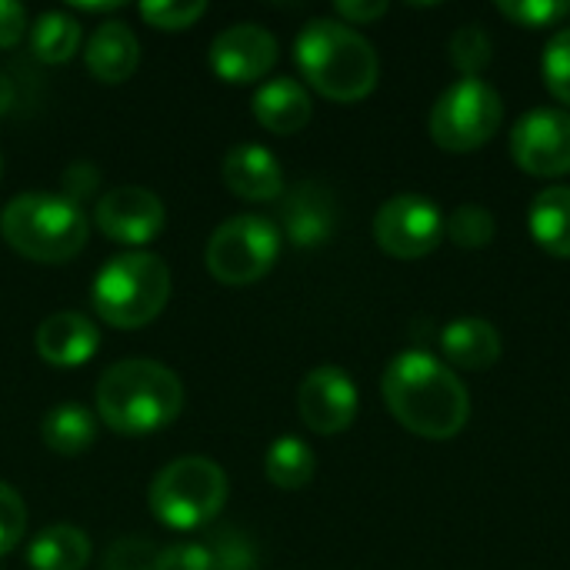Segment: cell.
Here are the masks:
<instances>
[{
	"label": "cell",
	"mask_w": 570,
	"mask_h": 570,
	"mask_svg": "<svg viewBox=\"0 0 570 570\" xmlns=\"http://www.w3.org/2000/svg\"><path fill=\"white\" fill-rule=\"evenodd\" d=\"M381 391L397 424L417 438L448 441L471 421V394L464 381L428 351L397 354L384 371Z\"/></svg>",
	"instance_id": "6da1fadb"
},
{
	"label": "cell",
	"mask_w": 570,
	"mask_h": 570,
	"mask_svg": "<svg viewBox=\"0 0 570 570\" xmlns=\"http://www.w3.org/2000/svg\"><path fill=\"white\" fill-rule=\"evenodd\" d=\"M184 411L180 377L144 357L117 361L97 381V414L117 434H150Z\"/></svg>",
	"instance_id": "7a4b0ae2"
},
{
	"label": "cell",
	"mask_w": 570,
	"mask_h": 570,
	"mask_svg": "<svg viewBox=\"0 0 570 570\" xmlns=\"http://www.w3.org/2000/svg\"><path fill=\"white\" fill-rule=\"evenodd\" d=\"M294 57L301 73L311 80V87L321 90L327 100L354 104L377 87L381 60L371 40L334 17L311 20L297 33Z\"/></svg>",
	"instance_id": "3957f363"
},
{
	"label": "cell",
	"mask_w": 570,
	"mask_h": 570,
	"mask_svg": "<svg viewBox=\"0 0 570 570\" xmlns=\"http://www.w3.org/2000/svg\"><path fill=\"white\" fill-rule=\"evenodd\" d=\"M3 240L37 264H63L87 244V214L63 194H20L0 214Z\"/></svg>",
	"instance_id": "277c9868"
},
{
	"label": "cell",
	"mask_w": 570,
	"mask_h": 570,
	"mask_svg": "<svg viewBox=\"0 0 570 570\" xmlns=\"http://www.w3.org/2000/svg\"><path fill=\"white\" fill-rule=\"evenodd\" d=\"M170 297V271L157 254L130 250L110 257L94 281V307L100 321L120 331L150 324Z\"/></svg>",
	"instance_id": "5b68a950"
},
{
	"label": "cell",
	"mask_w": 570,
	"mask_h": 570,
	"mask_svg": "<svg viewBox=\"0 0 570 570\" xmlns=\"http://www.w3.org/2000/svg\"><path fill=\"white\" fill-rule=\"evenodd\" d=\"M227 501V474L207 458H177L150 484V511L174 531L210 524Z\"/></svg>",
	"instance_id": "8992f818"
},
{
	"label": "cell",
	"mask_w": 570,
	"mask_h": 570,
	"mask_svg": "<svg viewBox=\"0 0 570 570\" xmlns=\"http://www.w3.org/2000/svg\"><path fill=\"white\" fill-rule=\"evenodd\" d=\"M504 120L501 94L484 77H461L431 110V140L451 154L484 147Z\"/></svg>",
	"instance_id": "52a82bcc"
},
{
	"label": "cell",
	"mask_w": 570,
	"mask_h": 570,
	"mask_svg": "<svg viewBox=\"0 0 570 570\" xmlns=\"http://www.w3.org/2000/svg\"><path fill=\"white\" fill-rule=\"evenodd\" d=\"M281 254V230L274 220L257 214H240L224 220L204 250L207 271L220 284H254L261 281Z\"/></svg>",
	"instance_id": "ba28073f"
},
{
	"label": "cell",
	"mask_w": 570,
	"mask_h": 570,
	"mask_svg": "<svg viewBox=\"0 0 570 570\" xmlns=\"http://www.w3.org/2000/svg\"><path fill=\"white\" fill-rule=\"evenodd\" d=\"M444 237V217L434 200L421 194H397L381 204L374 217V240L397 261H417L438 250Z\"/></svg>",
	"instance_id": "9c48e42d"
},
{
	"label": "cell",
	"mask_w": 570,
	"mask_h": 570,
	"mask_svg": "<svg viewBox=\"0 0 570 570\" xmlns=\"http://www.w3.org/2000/svg\"><path fill=\"white\" fill-rule=\"evenodd\" d=\"M511 157L531 177L570 174V114L558 107H538L514 124Z\"/></svg>",
	"instance_id": "30bf717a"
},
{
	"label": "cell",
	"mask_w": 570,
	"mask_h": 570,
	"mask_svg": "<svg viewBox=\"0 0 570 570\" xmlns=\"http://www.w3.org/2000/svg\"><path fill=\"white\" fill-rule=\"evenodd\" d=\"M297 411L314 434H341L357 417V384L334 364L314 367L297 387Z\"/></svg>",
	"instance_id": "8fae6325"
},
{
	"label": "cell",
	"mask_w": 570,
	"mask_h": 570,
	"mask_svg": "<svg viewBox=\"0 0 570 570\" xmlns=\"http://www.w3.org/2000/svg\"><path fill=\"white\" fill-rule=\"evenodd\" d=\"M94 220L110 240L140 247L164 230V200L147 187L124 184L97 200Z\"/></svg>",
	"instance_id": "7c38bea8"
},
{
	"label": "cell",
	"mask_w": 570,
	"mask_h": 570,
	"mask_svg": "<svg viewBox=\"0 0 570 570\" xmlns=\"http://www.w3.org/2000/svg\"><path fill=\"white\" fill-rule=\"evenodd\" d=\"M277 63V40L261 23H230L210 43V67L227 83L261 80Z\"/></svg>",
	"instance_id": "4fadbf2b"
},
{
	"label": "cell",
	"mask_w": 570,
	"mask_h": 570,
	"mask_svg": "<svg viewBox=\"0 0 570 570\" xmlns=\"http://www.w3.org/2000/svg\"><path fill=\"white\" fill-rule=\"evenodd\" d=\"M281 224L294 247H321L337 230L334 194L317 180H301L281 200Z\"/></svg>",
	"instance_id": "5bb4252c"
},
{
	"label": "cell",
	"mask_w": 570,
	"mask_h": 570,
	"mask_svg": "<svg viewBox=\"0 0 570 570\" xmlns=\"http://www.w3.org/2000/svg\"><path fill=\"white\" fill-rule=\"evenodd\" d=\"M100 347V331L90 317L77 311H60L40 321L37 327V354L53 367L87 364Z\"/></svg>",
	"instance_id": "9a60e30c"
},
{
	"label": "cell",
	"mask_w": 570,
	"mask_h": 570,
	"mask_svg": "<svg viewBox=\"0 0 570 570\" xmlns=\"http://www.w3.org/2000/svg\"><path fill=\"white\" fill-rule=\"evenodd\" d=\"M224 184L244 200H274L284 194V170L261 144H237L224 157Z\"/></svg>",
	"instance_id": "2e32d148"
},
{
	"label": "cell",
	"mask_w": 570,
	"mask_h": 570,
	"mask_svg": "<svg viewBox=\"0 0 570 570\" xmlns=\"http://www.w3.org/2000/svg\"><path fill=\"white\" fill-rule=\"evenodd\" d=\"M311 114H314L311 94L294 77H274L261 83L254 94V117L271 134H281V137L297 134L307 127Z\"/></svg>",
	"instance_id": "e0dca14e"
},
{
	"label": "cell",
	"mask_w": 570,
	"mask_h": 570,
	"mask_svg": "<svg viewBox=\"0 0 570 570\" xmlns=\"http://www.w3.org/2000/svg\"><path fill=\"white\" fill-rule=\"evenodd\" d=\"M83 60H87V70L104 80V83H120L127 80L134 70H137V60H140V43L134 37V30L120 20H107L100 23L90 40H87V50H83Z\"/></svg>",
	"instance_id": "ac0fdd59"
},
{
	"label": "cell",
	"mask_w": 570,
	"mask_h": 570,
	"mask_svg": "<svg viewBox=\"0 0 570 570\" xmlns=\"http://www.w3.org/2000/svg\"><path fill=\"white\" fill-rule=\"evenodd\" d=\"M441 351L461 371H488L501 357V334L484 317H458L441 331Z\"/></svg>",
	"instance_id": "d6986e66"
},
{
	"label": "cell",
	"mask_w": 570,
	"mask_h": 570,
	"mask_svg": "<svg viewBox=\"0 0 570 570\" xmlns=\"http://www.w3.org/2000/svg\"><path fill=\"white\" fill-rule=\"evenodd\" d=\"M531 237L551 257H570V187H544L528 210Z\"/></svg>",
	"instance_id": "ffe728a7"
},
{
	"label": "cell",
	"mask_w": 570,
	"mask_h": 570,
	"mask_svg": "<svg viewBox=\"0 0 570 570\" xmlns=\"http://www.w3.org/2000/svg\"><path fill=\"white\" fill-rule=\"evenodd\" d=\"M90 561V541L80 528L53 524L33 534L27 544V564L33 570H83Z\"/></svg>",
	"instance_id": "44dd1931"
},
{
	"label": "cell",
	"mask_w": 570,
	"mask_h": 570,
	"mask_svg": "<svg viewBox=\"0 0 570 570\" xmlns=\"http://www.w3.org/2000/svg\"><path fill=\"white\" fill-rule=\"evenodd\" d=\"M40 434H43V444H47L53 454H60V458H77V454H83V451L94 444V438H97V421H94V414H90L87 407H80V404H60V407L47 411Z\"/></svg>",
	"instance_id": "7402d4cb"
},
{
	"label": "cell",
	"mask_w": 570,
	"mask_h": 570,
	"mask_svg": "<svg viewBox=\"0 0 570 570\" xmlns=\"http://www.w3.org/2000/svg\"><path fill=\"white\" fill-rule=\"evenodd\" d=\"M80 47V23L63 10H47L30 27V53L43 63H67Z\"/></svg>",
	"instance_id": "603a6c76"
},
{
	"label": "cell",
	"mask_w": 570,
	"mask_h": 570,
	"mask_svg": "<svg viewBox=\"0 0 570 570\" xmlns=\"http://www.w3.org/2000/svg\"><path fill=\"white\" fill-rule=\"evenodd\" d=\"M314 451L301 441V438H277L271 448H267V458H264V471L271 478V484L284 488V491H301L311 484L314 478Z\"/></svg>",
	"instance_id": "cb8c5ba5"
},
{
	"label": "cell",
	"mask_w": 570,
	"mask_h": 570,
	"mask_svg": "<svg viewBox=\"0 0 570 570\" xmlns=\"http://www.w3.org/2000/svg\"><path fill=\"white\" fill-rule=\"evenodd\" d=\"M448 53H451V63L461 70V77H481L494 60V43L481 23H464L451 37Z\"/></svg>",
	"instance_id": "d4e9b609"
},
{
	"label": "cell",
	"mask_w": 570,
	"mask_h": 570,
	"mask_svg": "<svg viewBox=\"0 0 570 570\" xmlns=\"http://www.w3.org/2000/svg\"><path fill=\"white\" fill-rule=\"evenodd\" d=\"M444 234L458 244V247H468V250H478V247H488L498 234V220L488 207L481 204H461L448 220H444Z\"/></svg>",
	"instance_id": "484cf974"
},
{
	"label": "cell",
	"mask_w": 570,
	"mask_h": 570,
	"mask_svg": "<svg viewBox=\"0 0 570 570\" xmlns=\"http://www.w3.org/2000/svg\"><path fill=\"white\" fill-rule=\"evenodd\" d=\"M214 570H257V548L237 528H217L200 541Z\"/></svg>",
	"instance_id": "4316f807"
},
{
	"label": "cell",
	"mask_w": 570,
	"mask_h": 570,
	"mask_svg": "<svg viewBox=\"0 0 570 570\" xmlns=\"http://www.w3.org/2000/svg\"><path fill=\"white\" fill-rule=\"evenodd\" d=\"M541 70H544V83L554 94V100H561L564 107H570V27L558 30L548 40Z\"/></svg>",
	"instance_id": "83f0119b"
},
{
	"label": "cell",
	"mask_w": 570,
	"mask_h": 570,
	"mask_svg": "<svg viewBox=\"0 0 570 570\" xmlns=\"http://www.w3.org/2000/svg\"><path fill=\"white\" fill-rule=\"evenodd\" d=\"M498 10L518 27L541 30V27L561 23L570 13V3H561V0H501Z\"/></svg>",
	"instance_id": "f1b7e54d"
},
{
	"label": "cell",
	"mask_w": 570,
	"mask_h": 570,
	"mask_svg": "<svg viewBox=\"0 0 570 570\" xmlns=\"http://www.w3.org/2000/svg\"><path fill=\"white\" fill-rule=\"evenodd\" d=\"M207 3L204 0H154V3H140V17L150 27L160 30H187L204 17Z\"/></svg>",
	"instance_id": "f546056e"
},
{
	"label": "cell",
	"mask_w": 570,
	"mask_h": 570,
	"mask_svg": "<svg viewBox=\"0 0 570 570\" xmlns=\"http://www.w3.org/2000/svg\"><path fill=\"white\" fill-rule=\"evenodd\" d=\"M160 568V548L140 538H120L104 554V570H157Z\"/></svg>",
	"instance_id": "4dcf8cb0"
},
{
	"label": "cell",
	"mask_w": 570,
	"mask_h": 570,
	"mask_svg": "<svg viewBox=\"0 0 570 570\" xmlns=\"http://www.w3.org/2000/svg\"><path fill=\"white\" fill-rule=\"evenodd\" d=\"M23 531H27V508L20 494L0 481V558L23 541Z\"/></svg>",
	"instance_id": "1f68e13d"
},
{
	"label": "cell",
	"mask_w": 570,
	"mask_h": 570,
	"mask_svg": "<svg viewBox=\"0 0 570 570\" xmlns=\"http://www.w3.org/2000/svg\"><path fill=\"white\" fill-rule=\"evenodd\" d=\"M157 570H214L210 568V554L200 541H187V544H170L160 551V568Z\"/></svg>",
	"instance_id": "d6a6232c"
},
{
	"label": "cell",
	"mask_w": 570,
	"mask_h": 570,
	"mask_svg": "<svg viewBox=\"0 0 570 570\" xmlns=\"http://www.w3.org/2000/svg\"><path fill=\"white\" fill-rule=\"evenodd\" d=\"M27 33V10L17 0H0V47L20 43Z\"/></svg>",
	"instance_id": "836d02e7"
},
{
	"label": "cell",
	"mask_w": 570,
	"mask_h": 570,
	"mask_svg": "<svg viewBox=\"0 0 570 570\" xmlns=\"http://www.w3.org/2000/svg\"><path fill=\"white\" fill-rule=\"evenodd\" d=\"M337 17H341V23H347V27H354V23H374L377 17H384L387 13V3L384 0H374V3H357V0H341L337 7Z\"/></svg>",
	"instance_id": "e575fe53"
},
{
	"label": "cell",
	"mask_w": 570,
	"mask_h": 570,
	"mask_svg": "<svg viewBox=\"0 0 570 570\" xmlns=\"http://www.w3.org/2000/svg\"><path fill=\"white\" fill-rule=\"evenodd\" d=\"M13 100H17V87H13V80L0 70V117L13 107Z\"/></svg>",
	"instance_id": "d590c367"
},
{
	"label": "cell",
	"mask_w": 570,
	"mask_h": 570,
	"mask_svg": "<svg viewBox=\"0 0 570 570\" xmlns=\"http://www.w3.org/2000/svg\"><path fill=\"white\" fill-rule=\"evenodd\" d=\"M0 174H3V160H0Z\"/></svg>",
	"instance_id": "8d00e7d4"
}]
</instances>
